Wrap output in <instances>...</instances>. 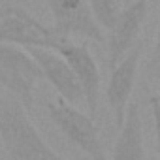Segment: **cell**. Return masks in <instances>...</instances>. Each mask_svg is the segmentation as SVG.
I'll return each mask as SVG.
<instances>
[{
    "label": "cell",
    "instance_id": "9",
    "mask_svg": "<svg viewBox=\"0 0 160 160\" xmlns=\"http://www.w3.org/2000/svg\"><path fill=\"white\" fill-rule=\"evenodd\" d=\"M28 51V55L36 60V64L42 70V75L55 87L58 92V98L68 102L70 106L83 104V92L79 87L77 79L68 66V62L53 49H43V47H23Z\"/></svg>",
    "mask_w": 160,
    "mask_h": 160
},
{
    "label": "cell",
    "instance_id": "7",
    "mask_svg": "<svg viewBox=\"0 0 160 160\" xmlns=\"http://www.w3.org/2000/svg\"><path fill=\"white\" fill-rule=\"evenodd\" d=\"M141 51H143V42H136L126 51V55L111 68L109 83H108V89H106V98H108V104L113 111L117 126L122 124L124 111H126V106H128L132 91H134Z\"/></svg>",
    "mask_w": 160,
    "mask_h": 160
},
{
    "label": "cell",
    "instance_id": "10",
    "mask_svg": "<svg viewBox=\"0 0 160 160\" xmlns=\"http://www.w3.org/2000/svg\"><path fill=\"white\" fill-rule=\"evenodd\" d=\"M119 128H121V132H119V138L115 141L111 160H145L143 122H141L138 104L128 102L122 124Z\"/></svg>",
    "mask_w": 160,
    "mask_h": 160
},
{
    "label": "cell",
    "instance_id": "8",
    "mask_svg": "<svg viewBox=\"0 0 160 160\" xmlns=\"http://www.w3.org/2000/svg\"><path fill=\"white\" fill-rule=\"evenodd\" d=\"M149 13V0H132L121 10L108 38V64L109 70L126 55V51L138 42L141 27L145 25Z\"/></svg>",
    "mask_w": 160,
    "mask_h": 160
},
{
    "label": "cell",
    "instance_id": "5",
    "mask_svg": "<svg viewBox=\"0 0 160 160\" xmlns=\"http://www.w3.org/2000/svg\"><path fill=\"white\" fill-rule=\"evenodd\" d=\"M72 68L75 79L83 92V104L89 109V115L96 119L98 115V106H100V85L102 77L98 64L89 49L87 43H77L72 42V38H60L55 49Z\"/></svg>",
    "mask_w": 160,
    "mask_h": 160
},
{
    "label": "cell",
    "instance_id": "11",
    "mask_svg": "<svg viewBox=\"0 0 160 160\" xmlns=\"http://www.w3.org/2000/svg\"><path fill=\"white\" fill-rule=\"evenodd\" d=\"M87 4L92 19L106 32H109V28L113 27L115 19L122 10V0H87Z\"/></svg>",
    "mask_w": 160,
    "mask_h": 160
},
{
    "label": "cell",
    "instance_id": "3",
    "mask_svg": "<svg viewBox=\"0 0 160 160\" xmlns=\"http://www.w3.org/2000/svg\"><path fill=\"white\" fill-rule=\"evenodd\" d=\"M47 111L49 119L70 143L87 152L92 160H106L98 126L91 115H85L83 111H79L75 106H70L62 98H58L57 102H49Z\"/></svg>",
    "mask_w": 160,
    "mask_h": 160
},
{
    "label": "cell",
    "instance_id": "4",
    "mask_svg": "<svg viewBox=\"0 0 160 160\" xmlns=\"http://www.w3.org/2000/svg\"><path fill=\"white\" fill-rule=\"evenodd\" d=\"M60 36L19 6H0V43L55 49Z\"/></svg>",
    "mask_w": 160,
    "mask_h": 160
},
{
    "label": "cell",
    "instance_id": "6",
    "mask_svg": "<svg viewBox=\"0 0 160 160\" xmlns=\"http://www.w3.org/2000/svg\"><path fill=\"white\" fill-rule=\"evenodd\" d=\"M53 15V30L60 38H87L98 43L106 42L104 30L91 15L87 0H45Z\"/></svg>",
    "mask_w": 160,
    "mask_h": 160
},
{
    "label": "cell",
    "instance_id": "1",
    "mask_svg": "<svg viewBox=\"0 0 160 160\" xmlns=\"http://www.w3.org/2000/svg\"><path fill=\"white\" fill-rule=\"evenodd\" d=\"M0 139L8 160H68L57 154L13 96H0Z\"/></svg>",
    "mask_w": 160,
    "mask_h": 160
},
{
    "label": "cell",
    "instance_id": "2",
    "mask_svg": "<svg viewBox=\"0 0 160 160\" xmlns=\"http://www.w3.org/2000/svg\"><path fill=\"white\" fill-rule=\"evenodd\" d=\"M40 79H43L42 70L27 49L0 43V85L12 92L27 111L32 109L34 89Z\"/></svg>",
    "mask_w": 160,
    "mask_h": 160
}]
</instances>
